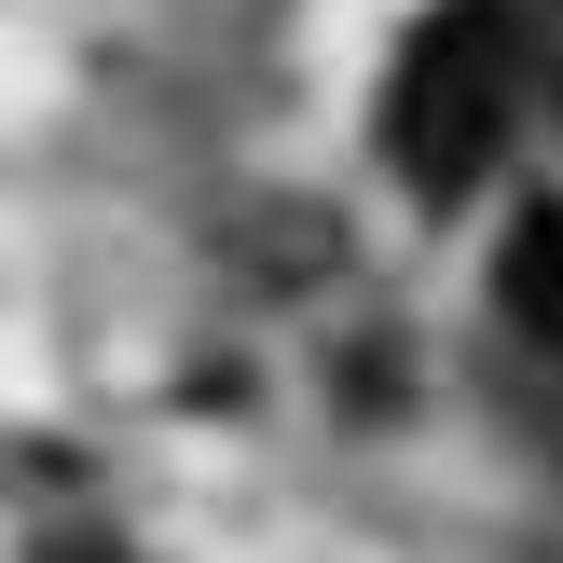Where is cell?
<instances>
[{
	"label": "cell",
	"mask_w": 563,
	"mask_h": 563,
	"mask_svg": "<svg viewBox=\"0 0 563 563\" xmlns=\"http://www.w3.org/2000/svg\"><path fill=\"white\" fill-rule=\"evenodd\" d=\"M495 302H509V330H537V344H563V207H522V220H509V262H495Z\"/></svg>",
	"instance_id": "cell-2"
},
{
	"label": "cell",
	"mask_w": 563,
	"mask_h": 563,
	"mask_svg": "<svg viewBox=\"0 0 563 563\" xmlns=\"http://www.w3.org/2000/svg\"><path fill=\"white\" fill-rule=\"evenodd\" d=\"M522 124V0H440L385 69V152L427 207H467Z\"/></svg>",
	"instance_id": "cell-1"
}]
</instances>
